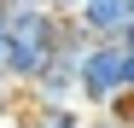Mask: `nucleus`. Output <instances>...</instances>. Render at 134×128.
I'll use <instances>...</instances> for the list:
<instances>
[{"mask_svg":"<svg viewBox=\"0 0 134 128\" xmlns=\"http://www.w3.org/2000/svg\"><path fill=\"white\" fill-rule=\"evenodd\" d=\"M6 12H24V6H47V0H0Z\"/></svg>","mask_w":134,"mask_h":128,"instance_id":"obj_8","label":"nucleus"},{"mask_svg":"<svg viewBox=\"0 0 134 128\" xmlns=\"http://www.w3.org/2000/svg\"><path fill=\"white\" fill-rule=\"evenodd\" d=\"M87 128H128V122H117V117H105V111H99V117H87Z\"/></svg>","mask_w":134,"mask_h":128,"instance_id":"obj_7","label":"nucleus"},{"mask_svg":"<svg viewBox=\"0 0 134 128\" xmlns=\"http://www.w3.org/2000/svg\"><path fill=\"white\" fill-rule=\"evenodd\" d=\"M122 93H128V53H122V41H93L82 53V64H76V105H87L99 117Z\"/></svg>","mask_w":134,"mask_h":128,"instance_id":"obj_2","label":"nucleus"},{"mask_svg":"<svg viewBox=\"0 0 134 128\" xmlns=\"http://www.w3.org/2000/svg\"><path fill=\"white\" fill-rule=\"evenodd\" d=\"M122 53H128V58H134V24H128V29H122Z\"/></svg>","mask_w":134,"mask_h":128,"instance_id":"obj_9","label":"nucleus"},{"mask_svg":"<svg viewBox=\"0 0 134 128\" xmlns=\"http://www.w3.org/2000/svg\"><path fill=\"white\" fill-rule=\"evenodd\" d=\"M128 6H134V0H128Z\"/></svg>","mask_w":134,"mask_h":128,"instance_id":"obj_10","label":"nucleus"},{"mask_svg":"<svg viewBox=\"0 0 134 128\" xmlns=\"http://www.w3.org/2000/svg\"><path fill=\"white\" fill-rule=\"evenodd\" d=\"M64 24H70V18H58L47 6L6 12V82H12L18 93L47 70V58L58 53V41H64Z\"/></svg>","mask_w":134,"mask_h":128,"instance_id":"obj_1","label":"nucleus"},{"mask_svg":"<svg viewBox=\"0 0 134 128\" xmlns=\"http://www.w3.org/2000/svg\"><path fill=\"white\" fill-rule=\"evenodd\" d=\"M18 128H87V111H76V105H35L24 99V122Z\"/></svg>","mask_w":134,"mask_h":128,"instance_id":"obj_4","label":"nucleus"},{"mask_svg":"<svg viewBox=\"0 0 134 128\" xmlns=\"http://www.w3.org/2000/svg\"><path fill=\"white\" fill-rule=\"evenodd\" d=\"M70 18H76V29L87 41H122V29L134 24V6L128 0H82Z\"/></svg>","mask_w":134,"mask_h":128,"instance_id":"obj_3","label":"nucleus"},{"mask_svg":"<svg viewBox=\"0 0 134 128\" xmlns=\"http://www.w3.org/2000/svg\"><path fill=\"white\" fill-rule=\"evenodd\" d=\"M0 82H6V6H0ZM12 88V82H6Z\"/></svg>","mask_w":134,"mask_h":128,"instance_id":"obj_6","label":"nucleus"},{"mask_svg":"<svg viewBox=\"0 0 134 128\" xmlns=\"http://www.w3.org/2000/svg\"><path fill=\"white\" fill-rule=\"evenodd\" d=\"M18 105H24V93H18V88H6V82H0V122H6V111H18Z\"/></svg>","mask_w":134,"mask_h":128,"instance_id":"obj_5","label":"nucleus"}]
</instances>
